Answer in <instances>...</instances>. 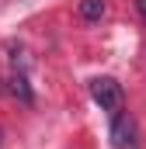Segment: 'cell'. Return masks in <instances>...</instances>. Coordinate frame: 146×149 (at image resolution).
I'll use <instances>...</instances> for the list:
<instances>
[{"mask_svg": "<svg viewBox=\"0 0 146 149\" xmlns=\"http://www.w3.org/2000/svg\"><path fill=\"white\" fill-rule=\"evenodd\" d=\"M91 97H94V104H98L101 111L118 114V108H122V87H118V80H111V76H94V80H91Z\"/></svg>", "mask_w": 146, "mask_h": 149, "instance_id": "obj_1", "label": "cell"}, {"mask_svg": "<svg viewBox=\"0 0 146 149\" xmlns=\"http://www.w3.org/2000/svg\"><path fill=\"white\" fill-rule=\"evenodd\" d=\"M111 146L115 149H139V132L129 114H115L111 121Z\"/></svg>", "mask_w": 146, "mask_h": 149, "instance_id": "obj_2", "label": "cell"}, {"mask_svg": "<svg viewBox=\"0 0 146 149\" xmlns=\"http://www.w3.org/2000/svg\"><path fill=\"white\" fill-rule=\"evenodd\" d=\"M11 94L14 97H21L25 104H32L35 97H32V87H28V80H25V73H14L11 76Z\"/></svg>", "mask_w": 146, "mask_h": 149, "instance_id": "obj_3", "label": "cell"}, {"mask_svg": "<svg viewBox=\"0 0 146 149\" xmlns=\"http://www.w3.org/2000/svg\"><path fill=\"white\" fill-rule=\"evenodd\" d=\"M105 14V0H80V17L84 21H98Z\"/></svg>", "mask_w": 146, "mask_h": 149, "instance_id": "obj_4", "label": "cell"}, {"mask_svg": "<svg viewBox=\"0 0 146 149\" xmlns=\"http://www.w3.org/2000/svg\"><path fill=\"white\" fill-rule=\"evenodd\" d=\"M139 10H143V17H146V0H139Z\"/></svg>", "mask_w": 146, "mask_h": 149, "instance_id": "obj_5", "label": "cell"}, {"mask_svg": "<svg viewBox=\"0 0 146 149\" xmlns=\"http://www.w3.org/2000/svg\"><path fill=\"white\" fill-rule=\"evenodd\" d=\"M0 139H4V132H0Z\"/></svg>", "mask_w": 146, "mask_h": 149, "instance_id": "obj_6", "label": "cell"}]
</instances>
